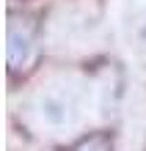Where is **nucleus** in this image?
I'll list each match as a JSON object with an SVG mask.
<instances>
[{"label":"nucleus","mask_w":146,"mask_h":151,"mask_svg":"<svg viewBox=\"0 0 146 151\" xmlns=\"http://www.w3.org/2000/svg\"><path fill=\"white\" fill-rule=\"evenodd\" d=\"M8 47H6V58H8V72L11 74H25L31 72L33 63L39 60V44H36V33L33 25L20 22L11 17L8 22Z\"/></svg>","instance_id":"1"},{"label":"nucleus","mask_w":146,"mask_h":151,"mask_svg":"<svg viewBox=\"0 0 146 151\" xmlns=\"http://www.w3.org/2000/svg\"><path fill=\"white\" fill-rule=\"evenodd\" d=\"M75 151H113V137L110 135H88L75 146Z\"/></svg>","instance_id":"2"},{"label":"nucleus","mask_w":146,"mask_h":151,"mask_svg":"<svg viewBox=\"0 0 146 151\" xmlns=\"http://www.w3.org/2000/svg\"><path fill=\"white\" fill-rule=\"evenodd\" d=\"M143 39H146V28H143Z\"/></svg>","instance_id":"3"}]
</instances>
